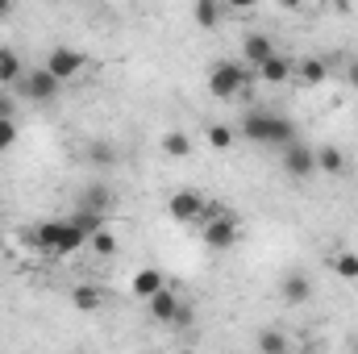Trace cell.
<instances>
[{
  "mask_svg": "<svg viewBox=\"0 0 358 354\" xmlns=\"http://www.w3.org/2000/svg\"><path fill=\"white\" fill-rule=\"evenodd\" d=\"M13 142H17V117L0 121V150H13Z\"/></svg>",
  "mask_w": 358,
  "mask_h": 354,
  "instance_id": "cell-25",
  "label": "cell"
},
{
  "mask_svg": "<svg viewBox=\"0 0 358 354\" xmlns=\"http://www.w3.org/2000/svg\"><path fill=\"white\" fill-rule=\"evenodd\" d=\"M296 71H300L304 84H321V80L329 76V67H325L321 59H304V63H296Z\"/></svg>",
  "mask_w": 358,
  "mask_h": 354,
  "instance_id": "cell-20",
  "label": "cell"
},
{
  "mask_svg": "<svg viewBox=\"0 0 358 354\" xmlns=\"http://www.w3.org/2000/svg\"><path fill=\"white\" fill-rule=\"evenodd\" d=\"M59 80L46 71V67H34V71H25L21 76V92H25V100H38V104H46V100H55L59 96Z\"/></svg>",
  "mask_w": 358,
  "mask_h": 354,
  "instance_id": "cell-7",
  "label": "cell"
},
{
  "mask_svg": "<svg viewBox=\"0 0 358 354\" xmlns=\"http://www.w3.org/2000/svg\"><path fill=\"white\" fill-rule=\"evenodd\" d=\"M334 271H338L342 279H358V255H350V250L338 255V259H334Z\"/></svg>",
  "mask_w": 358,
  "mask_h": 354,
  "instance_id": "cell-23",
  "label": "cell"
},
{
  "mask_svg": "<svg viewBox=\"0 0 358 354\" xmlns=\"http://www.w3.org/2000/svg\"><path fill=\"white\" fill-rule=\"evenodd\" d=\"M346 80H350V88H358V59L355 63H346Z\"/></svg>",
  "mask_w": 358,
  "mask_h": 354,
  "instance_id": "cell-27",
  "label": "cell"
},
{
  "mask_svg": "<svg viewBox=\"0 0 358 354\" xmlns=\"http://www.w3.org/2000/svg\"><path fill=\"white\" fill-rule=\"evenodd\" d=\"M88 159H92V167H113V163H117V146H113V142H92Z\"/></svg>",
  "mask_w": 358,
  "mask_h": 354,
  "instance_id": "cell-19",
  "label": "cell"
},
{
  "mask_svg": "<svg viewBox=\"0 0 358 354\" xmlns=\"http://www.w3.org/2000/svg\"><path fill=\"white\" fill-rule=\"evenodd\" d=\"M204 200H208V196H200V192H192V187H179L176 196L167 200V213H171V221H179V225H196Z\"/></svg>",
  "mask_w": 358,
  "mask_h": 354,
  "instance_id": "cell-6",
  "label": "cell"
},
{
  "mask_svg": "<svg viewBox=\"0 0 358 354\" xmlns=\"http://www.w3.org/2000/svg\"><path fill=\"white\" fill-rule=\"evenodd\" d=\"M0 121H13V96L0 92Z\"/></svg>",
  "mask_w": 358,
  "mask_h": 354,
  "instance_id": "cell-26",
  "label": "cell"
},
{
  "mask_svg": "<svg viewBox=\"0 0 358 354\" xmlns=\"http://www.w3.org/2000/svg\"><path fill=\"white\" fill-rule=\"evenodd\" d=\"M21 76H25L21 59H17L13 50H0V84H13V80H21Z\"/></svg>",
  "mask_w": 358,
  "mask_h": 354,
  "instance_id": "cell-18",
  "label": "cell"
},
{
  "mask_svg": "<svg viewBox=\"0 0 358 354\" xmlns=\"http://www.w3.org/2000/svg\"><path fill=\"white\" fill-rule=\"evenodd\" d=\"M8 13H13V4H8V0H0V21H4Z\"/></svg>",
  "mask_w": 358,
  "mask_h": 354,
  "instance_id": "cell-28",
  "label": "cell"
},
{
  "mask_svg": "<svg viewBox=\"0 0 358 354\" xmlns=\"http://www.w3.org/2000/svg\"><path fill=\"white\" fill-rule=\"evenodd\" d=\"M242 134H246V142H255V146H292V142H300L296 138V121L292 117H279V113H263V108H250L246 117H242V125H238Z\"/></svg>",
  "mask_w": 358,
  "mask_h": 354,
  "instance_id": "cell-1",
  "label": "cell"
},
{
  "mask_svg": "<svg viewBox=\"0 0 358 354\" xmlns=\"http://www.w3.org/2000/svg\"><path fill=\"white\" fill-rule=\"evenodd\" d=\"M163 150H167L171 159H183V155L192 150V142H187V134H179V129H171V134L163 138Z\"/></svg>",
  "mask_w": 358,
  "mask_h": 354,
  "instance_id": "cell-22",
  "label": "cell"
},
{
  "mask_svg": "<svg viewBox=\"0 0 358 354\" xmlns=\"http://www.w3.org/2000/svg\"><path fill=\"white\" fill-rule=\"evenodd\" d=\"M279 167H283V176H292V179H313L317 176V150L304 146V142H292V146L283 150Z\"/></svg>",
  "mask_w": 358,
  "mask_h": 354,
  "instance_id": "cell-4",
  "label": "cell"
},
{
  "mask_svg": "<svg viewBox=\"0 0 358 354\" xmlns=\"http://www.w3.org/2000/svg\"><path fill=\"white\" fill-rule=\"evenodd\" d=\"M183 354H192V351H183Z\"/></svg>",
  "mask_w": 358,
  "mask_h": 354,
  "instance_id": "cell-29",
  "label": "cell"
},
{
  "mask_svg": "<svg viewBox=\"0 0 358 354\" xmlns=\"http://www.w3.org/2000/svg\"><path fill=\"white\" fill-rule=\"evenodd\" d=\"M279 296H283L287 304H308V300H313V279H308V275H300V271H292V275H283Z\"/></svg>",
  "mask_w": 358,
  "mask_h": 354,
  "instance_id": "cell-10",
  "label": "cell"
},
{
  "mask_svg": "<svg viewBox=\"0 0 358 354\" xmlns=\"http://www.w3.org/2000/svg\"><path fill=\"white\" fill-rule=\"evenodd\" d=\"M59 84H67V80H76L80 71H84V55L80 50H71V46H55L50 55H46V63H42Z\"/></svg>",
  "mask_w": 358,
  "mask_h": 354,
  "instance_id": "cell-5",
  "label": "cell"
},
{
  "mask_svg": "<svg viewBox=\"0 0 358 354\" xmlns=\"http://www.w3.org/2000/svg\"><path fill=\"white\" fill-rule=\"evenodd\" d=\"M317 171L321 176H346V155L338 146H317Z\"/></svg>",
  "mask_w": 358,
  "mask_h": 354,
  "instance_id": "cell-13",
  "label": "cell"
},
{
  "mask_svg": "<svg viewBox=\"0 0 358 354\" xmlns=\"http://www.w3.org/2000/svg\"><path fill=\"white\" fill-rule=\"evenodd\" d=\"M146 309H150V317H155V321H163V325H176L179 309H183V300H179V292L163 288L159 296H150V300H146Z\"/></svg>",
  "mask_w": 358,
  "mask_h": 354,
  "instance_id": "cell-9",
  "label": "cell"
},
{
  "mask_svg": "<svg viewBox=\"0 0 358 354\" xmlns=\"http://www.w3.org/2000/svg\"><path fill=\"white\" fill-rule=\"evenodd\" d=\"M250 67L246 63H238V59H221V63H213V71H208V92L217 96V100H234V96H242V92L250 88Z\"/></svg>",
  "mask_w": 358,
  "mask_h": 354,
  "instance_id": "cell-2",
  "label": "cell"
},
{
  "mask_svg": "<svg viewBox=\"0 0 358 354\" xmlns=\"http://www.w3.org/2000/svg\"><path fill=\"white\" fill-rule=\"evenodd\" d=\"M113 200H117V196H113L108 183H92V187L80 192V208H84V213H96V217H104V213L113 208Z\"/></svg>",
  "mask_w": 358,
  "mask_h": 354,
  "instance_id": "cell-11",
  "label": "cell"
},
{
  "mask_svg": "<svg viewBox=\"0 0 358 354\" xmlns=\"http://www.w3.org/2000/svg\"><path fill=\"white\" fill-rule=\"evenodd\" d=\"M192 17H196V25H200V29H217V25L225 21V8H221V4H213V0H196Z\"/></svg>",
  "mask_w": 358,
  "mask_h": 354,
  "instance_id": "cell-14",
  "label": "cell"
},
{
  "mask_svg": "<svg viewBox=\"0 0 358 354\" xmlns=\"http://www.w3.org/2000/svg\"><path fill=\"white\" fill-rule=\"evenodd\" d=\"M292 67H296V63H292V59H283V55H279V50H275V55H271L267 63H263V67H259V76H263V80H267V84H283V80H287V76H292Z\"/></svg>",
  "mask_w": 358,
  "mask_h": 354,
  "instance_id": "cell-15",
  "label": "cell"
},
{
  "mask_svg": "<svg viewBox=\"0 0 358 354\" xmlns=\"http://www.w3.org/2000/svg\"><path fill=\"white\" fill-rule=\"evenodd\" d=\"M200 238H204V246H208V250H229V246H238V238H242V225H238V217L225 208L217 221H208V225L200 229Z\"/></svg>",
  "mask_w": 358,
  "mask_h": 354,
  "instance_id": "cell-3",
  "label": "cell"
},
{
  "mask_svg": "<svg viewBox=\"0 0 358 354\" xmlns=\"http://www.w3.org/2000/svg\"><path fill=\"white\" fill-rule=\"evenodd\" d=\"M92 250H96L100 259H113V255H117V234H113L108 225L96 229V234H92Z\"/></svg>",
  "mask_w": 358,
  "mask_h": 354,
  "instance_id": "cell-17",
  "label": "cell"
},
{
  "mask_svg": "<svg viewBox=\"0 0 358 354\" xmlns=\"http://www.w3.org/2000/svg\"><path fill=\"white\" fill-rule=\"evenodd\" d=\"M271 55H275V46H271L267 34H246V38H242V63H246L250 71H259Z\"/></svg>",
  "mask_w": 358,
  "mask_h": 354,
  "instance_id": "cell-8",
  "label": "cell"
},
{
  "mask_svg": "<svg viewBox=\"0 0 358 354\" xmlns=\"http://www.w3.org/2000/svg\"><path fill=\"white\" fill-rule=\"evenodd\" d=\"M259 351L263 354H287V338L279 330H263L259 334Z\"/></svg>",
  "mask_w": 358,
  "mask_h": 354,
  "instance_id": "cell-21",
  "label": "cell"
},
{
  "mask_svg": "<svg viewBox=\"0 0 358 354\" xmlns=\"http://www.w3.org/2000/svg\"><path fill=\"white\" fill-rule=\"evenodd\" d=\"M129 288H134V296H138V300H150V296H159V292L167 288V279H163V271H159V267H142V271L134 275V283H129Z\"/></svg>",
  "mask_w": 358,
  "mask_h": 354,
  "instance_id": "cell-12",
  "label": "cell"
},
{
  "mask_svg": "<svg viewBox=\"0 0 358 354\" xmlns=\"http://www.w3.org/2000/svg\"><path fill=\"white\" fill-rule=\"evenodd\" d=\"M208 142H213L217 150H229V146H234V129H229V125H208Z\"/></svg>",
  "mask_w": 358,
  "mask_h": 354,
  "instance_id": "cell-24",
  "label": "cell"
},
{
  "mask_svg": "<svg viewBox=\"0 0 358 354\" xmlns=\"http://www.w3.org/2000/svg\"><path fill=\"white\" fill-rule=\"evenodd\" d=\"M71 304H76L80 313H96V309L104 304V292H100V288H92V283H80V288L71 292Z\"/></svg>",
  "mask_w": 358,
  "mask_h": 354,
  "instance_id": "cell-16",
  "label": "cell"
}]
</instances>
